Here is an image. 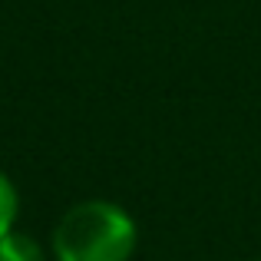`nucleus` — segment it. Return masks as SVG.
<instances>
[{"label":"nucleus","mask_w":261,"mask_h":261,"mask_svg":"<svg viewBox=\"0 0 261 261\" xmlns=\"http://www.w3.org/2000/svg\"><path fill=\"white\" fill-rule=\"evenodd\" d=\"M139 225L126 205L113 198L73 202L50 235L53 261H133Z\"/></svg>","instance_id":"nucleus-1"},{"label":"nucleus","mask_w":261,"mask_h":261,"mask_svg":"<svg viewBox=\"0 0 261 261\" xmlns=\"http://www.w3.org/2000/svg\"><path fill=\"white\" fill-rule=\"evenodd\" d=\"M53 255L33 235L13 228L0 238V261H50Z\"/></svg>","instance_id":"nucleus-2"},{"label":"nucleus","mask_w":261,"mask_h":261,"mask_svg":"<svg viewBox=\"0 0 261 261\" xmlns=\"http://www.w3.org/2000/svg\"><path fill=\"white\" fill-rule=\"evenodd\" d=\"M17 218H20V189H17V182L0 169V238L17 228Z\"/></svg>","instance_id":"nucleus-3"},{"label":"nucleus","mask_w":261,"mask_h":261,"mask_svg":"<svg viewBox=\"0 0 261 261\" xmlns=\"http://www.w3.org/2000/svg\"><path fill=\"white\" fill-rule=\"evenodd\" d=\"M251 261H261V258H251Z\"/></svg>","instance_id":"nucleus-4"}]
</instances>
